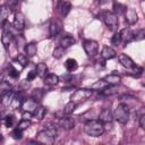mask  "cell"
Segmentation results:
<instances>
[{"instance_id":"cell-1","label":"cell","mask_w":145,"mask_h":145,"mask_svg":"<svg viewBox=\"0 0 145 145\" xmlns=\"http://www.w3.org/2000/svg\"><path fill=\"white\" fill-rule=\"evenodd\" d=\"M84 130L92 137H99L104 133V123L100 120H89L85 123Z\"/></svg>"},{"instance_id":"cell-6","label":"cell","mask_w":145,"mask_h":145,"mask_svg":"<svg viewBox=\"0 0 145 145\" xmlns=\"http://www.w3.org/2000/svg\"><path fill=\"white\" fill-rule=\"evenodd\" d=\"M83 48L88 57H94L99 51V43L94 40H85L83 43Z\"/></svg>"},{"instance_id":"cell-28","label":"cell","mask_w":145,"mask_h":145,"mask_svg":"<svg viewBox=\"0 0 145 145\" xmlns=\"http://www.w3.org/2000/svg\"><path fill=\"white\" fill-rule=\"evenodd\" d=\"M110 85H108V83L104 80V79H100V80H96L93 85H92V89H96V91H102L104 89L105 87H108Z\"/></svg>"},{"instance_id":"cell-3","label":"cell","mask_w":145,"mask_h":145,"mask_svg":"<svg viewBox=\"0 0 145 145\" xmlns=\"http://www.w3.org/2000/svg\"><path fill=\"white\" fill-rule=\"evenodd\" d=\"M113 118H114L118 122H120V123H122V125L127 123V121H128V119H129V108H128V105L125 104V103L118 104L117 108H116V110H114Z\"/></svg>"},{"instance_id":"cell-14","label":"cell","mask_w":145,"mask_h":145,"mask_svg":"<svg viewBox=\"0 0 145 145\" xmlns=\"http://www.w3.org/2000/svg\"><path fill=\"white\" fill-rule=\"evenodd\" d=\"M118 59H119L120 63H121V65H122L125 68H133V67L135 66V63H134L133 59H131L129 56L125 54V53H121V54H119Z\"/></svg>"},{"instance_id":"cell-41","label":"cell","mask_w":145,"mask_h":145,"mask_svg":"<svg viewBox=\"0 0 145 145\" xmlns=\"http://www.w3.org/2000/svg\"><path fill=\"white\" fill-rule=\"evenodd\" d=\"M139 126H140V128H145V114L144 113H142L140 116H139Z\"/></svg>"},{"instance_id":"cell-7","label":"cell","mask_w":145,"mask_h":145,"mask_svg":"<svg viewBox=\"0 0 145 145\" xmlns=\"http://www.w3.org/2000/svg\"><path fill=\"white\" fill-rule=\"evenodd\" d=\"M9 27H10L9 23L6 22L3 24V32H2V37H1V42L5 45L6 49L9 46V44H10V42L12 40V33H11V31H10Z\"/></svg>"},{"instance_id":"cell-30","label":"cell","mask_w":145,"mask_h":145,"mask_svg":"<svg viewBox=\"0 0 145 145\" xmlns=\"http://www.w3.org/2000/svg\"><path fill=\"white\" fill-rule=\"evenodd\" d=\"M2 97H3L2 104H3V105H9V104L15 100V93L10 91V92H8L6 95H3Z\"/></svg>"},{"instance_id":"cell-21","label":"cell","mask_w":145,"mask_h":145,"mask_svg":"<svg viewBox=\"0 0 145 145\" xmlns=\"http://www.w3.org/2000/svg\"><path fill=\"white\" fill-rule=\"evenodd\" d=\"M113 14L117 15V16H121V15H125L126 10H127V7L122 3H119V2H114L113 3Z\"/></svg>"},{"instance_id":"cell-4","label":"cell","mask_w":145,"mask_h":145,"mask_svg":"<svg viewBox=\"0 0 145 145\" xmlns=\"http://www.w3.org/2000/svg\"><path fill=\"white\" fill-rule=\"evenodd\" d=\"M92 95V91L91 89H85V88H82V89H77L70 97V101L74 102L76 105L86 101L89 96Z\"/></svg>"},{"instance_id":"cell-29","label":"cell","mask_w":145,"mask_h":145,"mask_svg":"<svg viewBox=\"0 0 145 145\" xmlns=\"http://www.w3.org/2000/svg\"><path fill=\"white\" fill-rule=\"evenodd\" d=\"M76 104L74 103V102H68L66 105H65V108H63V110H62V113L63 114H66V116H69L70 113H72L74 111H75V109H76Z\"/></svg>"},{"instance_id":"cell-5","label":"cell","mask_w":145,"mask_h":145,"mask_svg":"<svg viewBox=\"0 0 145 145\" xmlns=\"http://www.w3.org/2000/svg\"><path fill=\"white\" fill-rule=\"evenodd\" d=\"M103 20H104V23H105V25L108 26L109 29L116 31L118 28V25H119L118 16L114 15L113 12H105L103 15Z\"/></svg>"},{"instance_id":"cell-24","label":"cell","mask_w":145,"mask_h":145,"mask_svg":"<svg viewBox=\"0 0 145 145\" xmlns=\"http://www.w3.org/2000/svg\"><path fill=\"white\" fill-rule=\"evenodd\" d=\"M11 91V85L6 80H0V97Z\"/></svg>"},{"instance_id":"cell-32","label":"cell","mask_w":145,"mask_h":145,"mask_svg":"<svg viewBox=\"0 0 145 145\" xmlns=\"http://www.w3.org/2000/svg\"><path fill=\"white\" fill-rule=\"evenodd\" d=\"M16 61L18 63H20L22 67H26L28 65V61H27V57L25 54H18V57L16 58Z\"/></svg>"},{"instance_id":"cell-42","label":"cell","mask_w":145,"mask_h":145,"mask_svg":"<svg viewBox=\"0 0 145 145\" xmlns=\"http://www.w3.org/2000/svg\"><path fill=\"white\" fill-rule=\"evenodd\" d=\"M36 71L35 70H31L29 72H28V75H27V80H33L35 77H36Z\"/></svg>"},{"instance_id":"cell-8","label":"cell","mask_w":145,"mask_h":145,"mask_svg":"<svg viewBox=\"0 0 145 145\" xmlns=\"http://www.w3.org/2000/svg\"><path fill=\"white\" fill-rule=\"evenodd\" d=\"M58 125H59L61 128L69 130V129H72V128H74V126H75V120H74V118H71V117L66 116V117H62V118L59 119Z\"/></svg>"},{"instance_id":"cell-25","label":"cell","mask_w":145,"mask_h":145,"mask_svg":"<svg viewBox=\"0 0 145 145\" xmlns=\"http://www.w3.org/2000/svg\"><path fill=\"white\" fill-rule=\"evenodd\" d=\"M65 67H66V69H67L68 71H74V70H76V69H77L78 63H77V61H76L75 59L69 58V59H67V60H66Z\"/></svg>"},{"instance_id":"cell-11","label":"cell","mask_w":145,"mask_h":145,"mask_svg":"<svg viewBox=\"0 0 145 145\" xmlns=\"http://www.w3.org/2000/svg\"><path fill=\"white\" fill-rule=\"evenodd\" d=\"M119 34H120V40L122 44H127L134 40V33L130 28H123Z\"/></svg>"},{"instance_id":"cell-23","label":"cell","mask_w":145,"mask_h":145,"mask_svg":"<svg viewBox=\"0 0 145 145\" xmlns=\"http://www.w3.org/2000/svg\"><path fill=\"white\" fill-rule=\"evenodd\" d=\"M36 51H37V46H36V43L35 42H31L28 44H26L25 46V52L28 57H34L36 54Z\"/></svg>"},{"instance_id":"cell-31","label":"cell","mask_w":145,"mask_h":145,"mask_svg":"<svg viewBox=\"0 0 145 145\" xmlns=\"http://www.w3.org/2000/svg\"><path fill=\"white\" fill-rule=\"evenodd\" d=\"M43 94H44V92H43L42 89H40V88L34 89V91L32 92V99L35 100L36 102H37V101H41V99L43 97Z\"/></svg>"},{"instance_id":"cell-26","label":"cell","mask_w":145,"mask_h":145,"mask_svg":"<svg viewBox=\"0 0 145 145\" xmlns=\"http://www.w3.org/2000/svg\"><path fill=\"white\" fill-rule=\"evenodd\" d=\"M45 113H46V109L44 106H36L34 109V111H33V116L35 118H37L39 120L43 119V117L45 116Z\"/></svg>"},{"instance_id":"cell-19","label":"cell","mask_w":145,"mask_h":145,"mask_svg":"<svg viewBox=\"0 0 145 145\" xmlns=\"http://www.w3.org/2000/svg\"><path fill=\"white\" fill-rule=\"evenodd\" d=\"M36 106H37V105H36V101L33 100L32 97L25 100V101L22 103V108H23L25 111H31V112H33Z\"/></svg>"},{"instance_id":"cell-43","label":"cell","mask_w":145,"mask_h":145,"mask_svg":"<svg viewBox=\"0 0 145 145\" xmlns=\"http://www.w3.org/2000/svg\"><path fill=\"white\" fill-rule=\"evenodd\" d=\"M32 117H33V112H31V111H24V113H23V119L29 120Z\"/></svg>"},{"instance_id":"cell-40","label":"cell","mask_w":145,"mask_h":145,"mask_svg":"<svg viewBox=\"0 0 145 145\" xmlns=\"http://www.w3.org/2000/svg\"><path fill=\"white\" fill-rule=\"evenodd\" d=\"M17 5H18V0H7V3H6V6H8L10 9L15 8Z\"/></svg>"},{"instance_id":"cell-2","label":"cell","mask_w":145,"mask_h":145,"mask_svg":"<svg viewBox=\"0 0 145 145\" xmlns=\"http://www.w3.org/2000/svg\"><path fill=\"white\" fill-rule=\"evenodd\" d=\"M56 135H57V127L53 126V125H49L46 129L39 131L36 138H37V142L39 143H42V144H52L54 142Z\"/></svg>"},{"instance_id":"cell-37","label":"cell","mask_w":145,"mask_h":145,"mask_svg":"<svg viewBox=\"0 0 145 145\" xmlns=\"http://www.w3.org/2000/svg\"><path fill=\"white\" fill-rule=\"evenodd\" d=\"M29 126H31V121H29V120H27V119H23V120L18 123V128H19V129H22V130H24V129L28 128Z\"/></svg>"},{"instance_id":"cell-20","label":"cell","mask_w":145,"mask_h":145,"mask_svg":"<svg viewBox=\"0 0 145 145\" xmlns=\"http://www.w3.org/2000/svg\"><path fill=\"white\" fill-rule=\"evenodd\" d=\"M44 83L46 85H50V86H53V85H57L59 83V77L54 74H46L44 76Z\"/></svg>"},{"instance_id":"cell-13","label":"cell","mask_w":145,"mask_h":145,"mask_svg":"<svg viewBox=\"0 0 145 145\" xmlns=\"http://www.w3.org/2000/svg\"><path fill=\"white\" fill-rule=\"evenodd\" d=\"M125 16H126L127 23L130 24V25L135 24V23L138 20V15H137L136 10H134V9H131V8H129V9L127 8V10H126V12H125Z\"/></svg>"},{"instance_id":"cell-45","label":"cell","mask_w":145,"mask_h":145,"mask_svg":"<svg viewBox=\"0 0 145 145\" xmlns=\"http://www.w3.org/2000/svg\"><path fill=\"white\" fill-rule=\"evenodd\" d=\"M1 142H2V135L0 134V143H1Z\"/></svg>"},{"instance_id":"cell-17","label":"cell","mask_w":145,"mask_h":145,"mask_svg":"<svg viewBox=\"0 0 145 145\" xmlns=\"http://www.w3.org/2000/svg\"><path fill=\"white\" fill-rule=\"evenodd\" d=\"M116 56H117L116 51H114L112 48H110V46H104V48L102 49V51H101V57H102L104 60L112 59V58H114Z\"/></svg>"},{"instance_id":"cell-18","label":"cell","mask_w":145,"mask_h":145,"mask_svg":"<svg viewBox=\"0 0 145 145\" xmlns=\"http://www.w3.org/2000/svg\"><path fill=\"white\" fill-rule=\"evenodd\" d=\"M58 8H59V10H60V14H61L62 16H66V15H68V12L70 11L71 5H70V2L67 1V0H61L60 3H59V6H58Z\"/></svg>"},{"instance_id":"cell-44","label":"cell","mask_w":145,"mask_h":145,"mask_svg":"<svg viewBox=\"0 0 145 145\" xmlns=\"http://www.w3.org/2000/svg\"><path fill=\"white\" fill-rule=\"evenodd\" d=\"M105 0H96V2H99V3H103Z\"/></svg>"},{"instance_id":"cell-10","label":"cell","mask_w":145,"mask_h":145,"mask_svg":"<svg viewBox=\"0 0 145 145\" xmlns=\"http://www.w3.org/2000/svg\"><path fill=\"white\" fill-rule=\"evenodd\" d=\"M62 29V24L59 19H53L51 23H50V36L51 37H54L57 36Z\"/></svg>"},{"instance_id":"cell-27","label":"cell","mask_w":145,"mask_h":145,"mask_svg":"<svg viewBox=\"0 0 145 145\" xmlns=\"http://www.w3.org/2000/svg\"><path fill=\"white\" fill-rule=\"evenodd\" d=\"M35 71H36V74H37L40 77H44V76L48 74V67H46V65L43 63V62L37 63Z\"/></svg>"},{"instance_id":"cell-38","label":"cell","mask_w":145,"mask_h":145,"mask_svg":"<svg viewBox=\"0 0 145 145\" xmlns=\"http://www.w3.org/2000/svg\"><path fill=\"white\" fill-rule=\"evenodd\" d=\"M111 43H112L113 45H119V44H121V40H120V34H119V33H116V34L112 36Z\"/></svg>"},{"instance_id":"cell-16","label":"cell","mask_w":145,"mask_h":145,"mask_svg":"<svg viewBox=\"0 0 145 145\" xmlns=\"http://www.w3.org/2000/svg\"><path fill=\"white\" fill-rule=\"evenodd\" d=\"M103 79L108 83V85H118V84H120V82H121V77H120L119 75L114 74V72L106 75Z\"/></svg>"},{"instance_id":"cell-15","label":"cell","mask_w":145,"mask_h":145,"mask_svg":"<svg viewBox=\"0 0 145 145\" xmlns=\"http://www.w3.org/2000/svg\"><path fill=\"white\" fill-rule=\"evenodd\" d=\"M10 11H11V9L8 6H6V5L0 6V27H2L3 24L7 22V17L10 14Z\"/></svg>"},{"instance_id":"cell-39","label":"cell","mask_w":145,"mask_h":145,"mask_svg":"<svg viewBox=\"0 0 145 145\" xmlns=\"http://www.w3.org/2000/svg\"><path fill=\"white\" fill-rule=\"evenodd\" d=\"M9 76L12 77V78H17L19 76V71L16 68H14L12 66H10V68H9Z\"/></svg>"},{"instance_id":"cell-33","label":"cell","mask_w":145,"mask_h":145,"mask_svg":"<svg viewBox=\"0 0 145 145\" xmlns=\"http://www.w3.org/2000/svg\"><path fill=\"white\" fill-rule=\"evenodd\" d=\"M3 123L6 125V127H12L14 123H15V118L14 116H7L5 119H3Z\"/></svg>"},{"instance_id":"cell-34","label":"cell","mask_w":145,"mask_h":145,"mask_svg":"<svg viewBox=\"0 0 145 145\" xmlns=\"http://www.w3.org/2000/svg\"><path fill=\"white\" fill-rule=\"evenodd\" d=\"M144 36H145V31H144V28H140V29H138L136 33H134V40H136V41L143 40Z\"/></svg>"},{"instance_id":"cell-9","label":"cell","mask_w":145,"mask_h":145,"mask_svg":"<svg viewBox=\"0 0 145 145\" xmlns=\"http://www.w3.org/2000/svg\"><path fill=\"white\" fill-rule=\"evenodd\" d=\"M12 26L17 31H23L24 27H25V18H24V15L22 12H17L15 15V19L12 22Z\"/></svg>"},{"instance_id":"cell-12","label":"cell","mask_w":145,"mask_h":145,"mask_svg":"<svg viewBox=\"0 0 145 145\" xmlns=\"http://www.w3.org/2000/svg\"><path fill=\"white\" fill-rule=\"evenodd\" d=\"M113 119V114L111 112V110L109 108H104L101 112H100V116H99V120L102 121L103 123L105 122H111Z\"/></svg>"},{"instance_id":"cell-22","label":"cell","mask_w":145,"mask_h":145,"mask_svg":"<svg viewBox=\"0 0 145 145\" xmlns=\"http://www.w3.org/2000/svg\"><path fill=\"white\" fill-rule=\"evenodd\" d=\"M74 43H75V39H74L71 35H66V36H63V37L60 40V46H62L63 49L71 46Z\"/></svg>"},{"instance_id":"cell-35","label":"cell","mask_w":145,"mask_h":145,"mask_svg":"<svg viewBox=\"0 0 145 145\" xmlns=\"http://www.w3.org/2000/svg\"><path fill=\"white\" fill-rule=\"evenodd\" d=\"M11 136H12V138H14V139H20V138L23 137V130H22V129H19V128L17 127V128H15V129L12 130Z\"/></svg>"},{"instance_id":"cell-36","label":"cell","mask_w":145,"mask_h":145,"mask_svg":"<svg viewBox=\"0 0 145 145\" xmlns=\"http://www.w3.org/2000/svg\"><path fill=\"white\" fill-rule=\"evenodd\" d=\"M63 50H65V49H63L62 46H60V45L57 46V48L53 50V57H54V58H58V59L61 58L62 54H63Z\"/></svg>"}]
</instances>
